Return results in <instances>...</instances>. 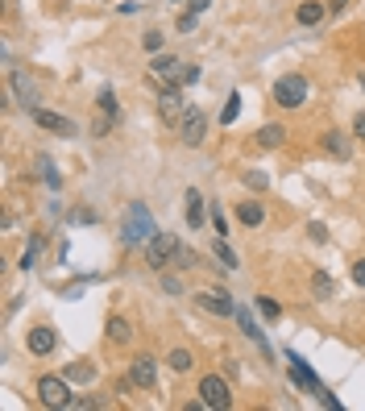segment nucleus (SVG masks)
Wrapping results in <instances>:
<instances>
[{
    "label": "nucleus",
    "instance_id": "28",
    "mask_svg": "<svg viewBox=\"0 0 365 411\" xmlns=\"http://www.w3.org/2000/svg\"><path fill=\"white\" fill-rule=\"evenodd\" d=\"M253 308L266 316V320H278V316H282V308H278V303H274L270 295H258V299H253Z\"/></svg>",
    "mask_w": 365,
    "mask_h": 411
},
{
    "label": "nucleus",
    "instance_id": "22",
    "mask_svg": "<svg viewBox=\"0 0 365 411\" xmlns=\"http://www.w3.org/2000/svg\"><path fill=\"white\" fill-rule=\"evenodd\" d=\"M237 117H241V92H233V96L224 100V108H220V125L228 129V125L237 121Z\"/></svg>",
    "mask_w": 365,
    "mask_h": 411
},
{
    "label": "nucleus",
    "instance_id": "44",
    "mask_svg": "<svg viewBox=\"0 0 365 411\" xmlns=\"http://www.w3.org/2000/svg\"><path fill=\"white\" fill-rule=\"evenodd\" d=\"M174 4H179V0H174Z\"/></svg>",
    "mask_w": 365,
    "mask_h": 411
},
{
    "label": "nucleus",
    "instance_id": "31",
    "mask_svg": "<svg viewBox=\"0 0 365 411\" xmlns=\"http://www.w3.org/2000/svg\"><path fill=\"white\" fill-rule=\"evenodd\" d=\"M174 29H179V33H195V29H199V13H191V9H187V13L174 21Z\"/></svg>",
    "mask_w": 365,
    "mask_h": 411
},
{
    "label": "nucleus",
    "instance_id": "7",
    "mask_svg": "<svg viewBox=\"0 0 365 411\" xmlns=\"http://www.w3.org/2000/svg\"><path fill=\"white\" fill-rule=\"evenodd\" d=\"M203 137H208V113L187 108L183 121H179V142L187 145V150H195V145H203Z\"/></svg>",
    "mask_w": 365,
    "mask_h": 411
},
{
    "label": "nucleus",
    "instance_id": "13",
    "mask_svg": "<svg viewBox=\"0 0 365 411\" xmlns=\"http://www.w3.org/2000/svg\"><path fill=\"white\" fill-rule=\"evenodd\" d=\"M25 345H29V353H33V358H50V353H54V345H58V337H54V328H50V324H38V328H29V333H25Z\"/></svg>",
    "mask_w": 365,
    "mask_h": 411
},
{
    "label": "nucleus",
    "instance_id": "9",
    "mask_svg": "<svg viewBox=\"0 0 365 411\" xmlns=\"http://www.w3.org/2000/svg\"><path fill=\"white\" fill-rule=\"evenodd\" d=\"M129 378H133V387H137V390H154V387H158V358L137 353V358L129 362Z\"/></svg>",
    "mask_w": 365,
    "mask_h": 411
},
{
    "label": "nucleus",
    "instance_id": "10",
    "mask_svg": "<svg viewBox=\"0 0 365 411\" xmlns=\"http://www.w3.org/2000/svg\"><path fill=\"white\" fill-rule=\"evenodd\" d=\"M195 303H199L203 312H212V316H224V320H228V316H237V303H233V295H228V291H220V287L199 291V295H195Z\"/></svg>",
    "mask_w": 365,
    "mask_h": 411
},
{
    "label": "nucleus",
    "instance_id": "20",
    "mask_svg": "<svg viewBox=\"0 0 365 411\" xmlns=\"http://www.w3.org/2000/svg\"><path fill=\"white\" fill-rule=\"evenodd\" d=\"M212 254H216V266H220V270H237V266H241V262H237V249L224 241V237L212 245Z\"/></svg>",
    "mask_w": 365,
    "mask_h": 411
},
{
    "label": "nucleus",
    "instance_id": "1",
    "mask_svg": "<svg viewBox=\"0 0 365 411\" xmlns=\"http://www.w3.org/2000/svg\"><path fill=\"white\" fill-rule=\"evenodd\" d=\"M287 374H291V383H295L299 390L316 395V403H324V407H341V399H337L332 390H328L324 383H319V378H316V370H312L307 362H303V358H299L295 349H287Z\"/></svg>",
    "mask_w": 365,
    "mask_h": 411
},
{
    "label": "nucleus",
    "instance_id": "37",
    "mask_svg": "<svg viewBox=\"0 0 365 411\" xmlns=\"http://www.w3.org/2000/svg\"><path fill=\"white\" fill-rule=\"evenodd\" d=\"M92 133H96V137H108V133H112V121H108V117H96V121H92Z\"/></svg>",
    "mask_w": 365,
    "mask_h": 411
},
{
    "label": "nucleus",
    "instance_id": "29",
    "mask_svg": "<svg viewBox=\"0 0 365 411\" xmlns=\"http://www.w3.org/2000/svg\"><path fill=\"white\" fill-rule=\"evenodd\" d=\"M245 187H249V192H266L270 179L262 175V170H245Z\"/></svg>",
    "mask_w": 365,
    "mask_h": 411
},
{
    "label": "nucleus",
    "instance_id": "24",
    "mask_svg": "<svg viewBox=\"0 0 365 411\" xmlns=\"http://www.w3.org/2000/svg\"><path fill=\"white\" fill-rule=\"evenodd\" d=\"M166 365H171L174 374H187L195 365V358H191V349H171V358H166Z\"/></svg>",
    "mask_w": 365,
    "mask_h": 411
},
{
    "label": "nucleus",
    "instance_id": "41",
    "mask_svg": "<svg viewBox=\"0 0 365 411\" xmlns=\"http://www.w3.org/2000/svg\"><path fill=\"white\" fill-rule=\"evenodd\" d=\"M353 137H361V142H365V113L353 117Z\"/></svg>",
    "mask_w": 365,
    "mask_h": 411
},
{
    "label": "nucleus",
    "instance_id": "30",
    "mask_svg": "<svg viewBox=\"0 0 365 411\" xmlns=\"http://www.w3.org/2000/svg\"><path fill=\"white\" fill-rule=\"evenodd\" d=\"M38 167H42V175H46V183H50V187H54V192H58V187H63V179H58V170H54V162H50L46 154L38 158Z\"/></svg>",
    "mask_w": 365,
    "mask_h": 411
},
{
    "label": "nucleus",
    "instance_id": "18",
    "mask_svg": "<svg viewBox=\"0 0 365 411\" xmlns=\"http://www.w3.org/2000/svg\"><path fill=\"white\" fill-rule=\"evenodd\" d=\"M253 142L262 145V150H278V145L287 142V129H282V125H262V129H258V137H253Z\"/></svg>",
    "mask_w": 365,
    "mask_h": 411
},
{
    "label": "nucleus",
    "instance_id": "6",
    "mask_svg": "<svg viewBox=\"0 0 365 411\" xmlns=\"http://www.w3.org/2000/svg\"><path fill=\"white\" fill-rule=\"evenodd\" d=\"M199 399L208 403V411H228L233 407V387L224 374H203L199 378Z\"/></svg>",
    "mask_w": 365,
    "mask_h": 411
},
{
    "label": "nucleus",
    "instance_id": "40",
    "mask_svg": "<svg viewBox=\"0 0 365 411\" xmlns=\"http://www.w3.org/2000/svg\"><path fill=\"white\" fill-rule=\"evenodd\" d=\"M75 407H79V411H92V407H104V399H92V395H88V399H75Z\"/></svg>",
    "mask_w": 365,
    "mask_h": 411
},
{
    "label": "nucleus",
    "instance_id": "25",
    "mask_svg": "<svg viewBox=\"0 0 365 411\" xmlns=\"http://www.w3.org/2000/svg\"><path fill=\"white\" fill-rule=\"evenodd\" d=\"M96 104H100V113H104V117H108L112 125L121 121V104H117V96H112V92H100Z\"/></svg>",
    "mask_w": 365,
    "mask_h": 411
},
{
    "label": "nucleus",
    "instance_id": "35",
    "mask_svg": "<svg viewBox=\"0 0 365 411\" xmlns=\"http://www.w3.org/2000/svg\"><path fill=\"white\" fill-rule=\"evenodd\" d=\"M307 237H312L316 245H324V241H328V229H324L319 220H312V224H307Z\"/></svg>",
    "mask_w": 365,
    "mask_h": 411
},
{
    "label": "nucleus",
    "instance_id": "17",
    "mask_svg": "<svg viewBox=\"0 0 365 411\" xmlns=\"http://www.w3.org/2000/svg\"><path fill=\"white\" fill-rule=\"evenodd\" d=\"M104 337L112 340V345H129L133 328H129V320H125V316H108V324H104Z\"/></svg>",
    "mask_w": 365,
    "mask_h": 411
},
{
    "label": "nucleus",
    "instance_id": "39",
    "mask_svg": "<svg viewBox=\"0 0 365 411\" xmlns=\"http://www.w3.org/2000/svg\"><path fill=\"white\" fill-rule=\"evenodd\" d=\"M162 287L171 291V295H183V283H179L174 274H162Z\"/></svg>",
    "mask_w": 365,
    "mask_h": 411
},
{
    "label": "nucleus",
    "instance_id": "11",
    "mask_svg": "<svg viewBox=\"0 0 365 411\" xmlns=\"http://www.w3.org/2000/svg\"><path fill=\"white\" fill-rule=\"evenodd\" d=\"M183 58L171 54V50H158V54H149V71L158 75V79H166V83H179V75H183Z\"/></svg>",
    "mask_w": 365,
    "mask_h": 411
},
{
    "label": "nucleus",
    "instance_id": "21",
    "mask_svg": "<svg viewBox=\"0 0 365 411\" xmlns=\"http://www.w3.org/2000/svg\"><path fill=\"white\" fill-rule=\"evenodd\" d=\"M312 295H316V299H332V295H337V283H332V274L316 270V274H312Z\"/></svg>",
    "mask_w": 365,
    "mask_h": 411
},
{
    "label": "nucleus",
    "instance_id": "2",
    "mask_svg": "<svg viewBox=\"0 0 365 411\" xmlns=\"http://www.w3.org/2000/svg\"><path fill=\"white\" fill-rule=\"evenodd\" d=\"M154 233H158V224H154V217H149V208L142 204V199H133V204H129V212H125L121 241L125 245H146Z\"/></svg>",
    "mask_w": 365,
    "mask_h": 411
},
{
    "label": "nucleus",
    "instance_id": "34",
    "mask_svg": "<svg viewBox=\"0 0 365 411\" xmlns=\"http://www.w3.org/2000/svg\"><path fill=\"white\" fill-rule=\"evenodd\" d=\"M199 67H195V63H187V67H183V75H179V88H191V83H199Z\"/></svg>",
    "mask_w": 365,
    "mask_h": 411
},
{
    "label": "nucleus",
    "instance_id": "16",
    "mask_svg": "<svg viewBox=\"0 0 365 411\" xmlns=\"http://www.w3.org/2000/svg\"><path fill=\"white\" fill-rule=\"evenodd\" d=\"M237 220H241L245 229H262V224H266V208H262L258 199H241V204H237Z\"/></svg>",
    "mask_w": 365,
    "mask_h": 411
},
{
    "label": "nucleus",
    "instance_id": "4",
    "mask_svg": "<svg viewBox=\"0 0 365 411\" xmlns=\"http://www.w3.org/2000/svg\"><path fill=\"white\" fill-rule=\"evenodd\" d=\"M307 75H299V71H287V75H278L274 79V88H270V96H274V104L278 108H303L307 104Z\"/></svg>",
    "mask_w": 365,
    "mask_h": 411
},
{
    "label": "nucleus",
    "instance_id": "3",
    "mask_svg": "<svg viewBox=\"0 0 365 411\" xmlns=\"http://www.w3.org/2000/svg\"><path fill=\"white\" fill-rule=\"evenodd\" d=\"M38 403H42V407H50V411L75 407L71 378H67V374H42V378H38Z\"/></svg>",
    "mask_w": 365,
    "mask_h": 411
},
{
    "label": "nucleus",
    "instance_id": "14",
    "mask_svg": "<svg viewBox=\"0 0 365 411\" xmlns=\"http://www.w3.org/2000/svg\"><path fill=\"white\" fill-rule=\"evenodd\" d=\"M9 83H13V92H17V100H21L25 108H38V83H33L29 75L13 71V75H9Z\"/></svg>",
    "mask_w": 365,
    "mask_h": 411
},
{
    "label": "nucleus",
    "instance_id": "19",
    "mask_svg": "<svg viewBox=\"0 0 365 411\" xmlns=\"http://www.w3.org/2000/svg\"><path fill=\"white\" fill-rule=\"evenodd\" d=\"M187 229H203V192L187 187Z\"/></svg>",
    "mask_w": 365,
    "mask_h": 411
},
{
    "label": "nucleus",
    "instance_id": "26",
    "mask_svg": "<svg viewBox=\"0 0 365 411\" xmlns=\"http://www.w3.org/2000/svg\"><path fill=\"white\" fill-rule=\"evenodd\" d=\"M63 374H67V378H71V383H96V370H92V365H67V370H63Z\"/></svg>",
    "mask_w": 365,
    "mask_h": 411
},
{
    "label": "nucleus",
    "instance_id": "5",
    "mask_svg": "<svg viewBox=\"0 0 365 411\" xmlns=\"http://www.w3.org/2000/svg\"><path fill=\"white\" fill-rule=\"evenodd\" d=\"M179 237L174 233H154L146 241V262H149V270H166V266H174V258H179Z\"/></svg>",
    "mask_w": 365,
    "mask_h": 411
},
{
    "label": "nucleus",
    "instance_id": "38",
    "mask_svg": "<svg viewBox=\"0 0 365 411\" xmlns=\"http://www.w3.org/2000/svg\"><path fill=\"white\" fill-rule=\"evenodd\" d=\"M349 274H353V283H357V287H365V258H357V262H353V270H349Z\"/></svg>",
    "mask_w": 365,
    "mask_h": 411
},
{
    "label": "nucleus",
    "instance_id": "36",
    "mask_svg": "<svg viewBox=\"0 0 365 411\" xmlns=\"http://www.w3.org/2000/svg\"><path fill=\"white\" fill-rule=\"evenodd\" d=\"M212 229H216L220 237H228V220H224V212H220V208H212Z\"/></svg>",
    "mask_w": 365,
    "mask_h": 411
},
{
    "label": "nucleus",
    "instance_id": "23",
    "mask_svg": "<svg viewBox=\"0 0 365 411\" xmlns=\"http://www.w3.org/2000/svg\"><path fill=\"white\" fill-rule=\"evenodd\" d=\"M324 150L328 154H337V158H349V142H344V133H337V129H328V137H324Z\"/></svg>",
    "mask_w": 365,
    "mask_h": 411
},
{
    "label": "nucleus",
    "instance_id": "33",
    "mask_svg": "<svg viewBox=\"0 0 365 411\" xmlns=\"http://www.w3.org/2000/svg\"><path fill=\"white\" fill-rule=\"evenodd\" d=\"M142 46H146L149 54H158V50H162V33H158V29H146V33H142Z\"/></svg>",
    "mask_w": 365,
    "mask_h": 411
},
{
    "label": "nucleus",
    "instance_id": "42",
    "mask_svg": "<svg viewBox=\"0 0 365 411\" xmlns=\"http://www.w3.org/2000/svg\"><path fill=\"white\" fill-rule=\"evenodd\" d=\"M324 4H328V13H341V9L349 4V0H324Z\"/></svg>",
    "mask_w": 365,
    "mask_h": 411
},
{
    "label": "nucleus",
    "instance_id": "32",
    "mask_svg": "<svg viewBox=\"0 0 365 411\" xmlns=\"http://www.w3.org/2000/svg\"><path fill=\"white\" fill-rule=\"evenodd\" d=\"M199 258H195V249H187V245H179V258H174V266L179 270H191Z\"/></svg>",
    "mask_w": 365,
    "mask_h": 411
},
{
    "label": "nucleus",
    "instance_id": "43",
    "mask_svg": "<svg viewBox=\"0 0 365 411\" xmlns=\"http://www.w3.org/2000/svg\"><path fill=\"white\" fill-rule=\"evenodd\" d=\"M208 4H212V0H191V4H187V9H191V13H203V9H208Z\"/></svg>",
    "mask_w": 365,
    "mask_h": 411
},
{
    "label": "nucleus",
    "instance_id": "12",
    "mask_svg": "<svg viewBox=\"0 0 365 411\" xmlns=\"http://www.w3.org/2000/svg\"><path fill=\"white\" fill-rule=\"evenodd\" d=\"M158 113H162V121H183V88L179 83H162V92H158Z\"/></svg>",
    "mask_w": 365,
    "mask_h": 411
},
{
    "label": "nucleus",
    "instance_id": "27",
    "mask_svg": "<svg viewBox=\"0 0 365 411\" xmlns=\"http://www.w3.org/2000/svg\"><path fill=\"white\" fill-rule=\"evenodd\" d=\"M38 254H42V237H33V241L25 245V254H21V262H17V266H21V270L38 266Z\"/></svg>",
    "mask_w": 365,
    "mask_h": 411
},
{
    "label": "nucleus",
    "instance_id": "15",
    "mask_svg": "<svg viewBox=\"0 0 365 411\" xmlns=\"http://www.w3.org/2000/svg\"><path fill=\"white\" fill-rule=\"evenodd\" d=\"M324 17H328V4H324V0H303V4L295 9V21L303 25V29H312V25H319Z\"/></svg>",
    "mask_w": 365,
    "mask_h": 411
},
{
    "label": "nucleus",
    "instance_id": "8",
    "mask_svg": "<svg viewBox=\"0 0 365 411\" xmlns=\"http://www.w3.org/2000/svg\"><path fill=\"white\" fill-rule=\"evenodd\" d=\"M29 121L38 125V129H46V133H54V137H75L79 133V125L71 117H58L50 108H29Z\"/></svg>",
    "mask_w": 365,
    "mask_h": 411
}]
</instances>
